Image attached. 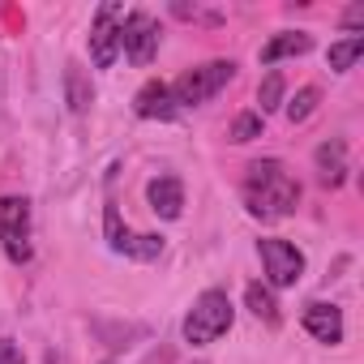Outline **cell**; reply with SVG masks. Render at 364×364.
<instances>
[{
	"mask_svg": "<svg viewBox=\"0 0 364 364\" xmlns=\"http://www.w3.org/2000/svg\"><path fill=\"white\" fill-rule=\"evenodd\" d=\"M245 202H249V215H257V219H283L300 206V185L283 171L279 159H262L249 167Z\"/></svg>",
	"mask_w": 364,
	"mask_h": 364,
	"instance_id": "6da1fadb",
	"label": "cell"
},
{
	"mask_svg": "<svg viewBox=\"0 0 364 364\" xmlns=\"http://www.w3.org/2000/svg\"><path fill=\"white\" fill-rule=\"evenodd\" d=\"M232 317H236V309H232L228 291L210 287V291H202V296L193 300V309H189V317H185V338H189L193 347H206V343H215L219 334L232 330Z\"/></svg>",
	"mask_w": 364,
	"mask_h": 364,
	"instance_id": "7a4b0ae2",
	"label": "cell"
},
{
	"mask_svg": "<svg viewBox=\"0 0 364 364\" xmlns=\"http://www.w3.org/2000/svg\"><path fill=\"white\" fill-rule=\"evenodd\" d=\"M236 77V65L232 60H210V65H198L189 73H180L176 86H171V99L176 103H185V107H198L206 99H215L228 82Z\"/></svg>",
	"mask_w": 364,
	"mask_h": 364,
	"instance_id": "3957f363",
	"label": "cell"
},
{
	"mask_svg": "<svg viewBox=\"0 0 364 364\" xmlns=\"http://www.w3.org/2000/svg\"><path fill=\"white\" fill-rule=\"evenodd\" d=\"M31 202L26 198H0V240H5L9 262H31Z\"/></svg>",
	"mask_w": 364,
	"mask_h": 364,
	"instance_id": "277c9868",
	"label": "cell"
},
{
	"mask_svg": "<svg viewBox=\"0 0 364 364\" xmlns=\"http://www.w3.org/2000/svg\"><path fill=\"white\" fill-rule=\"evenodd\" d=\"M257 253H262V266H266L270 287H296V283H300V274H304V253H300L296 245H287V240H279V236H266V240L257 245Z\"/></svg>",
	"mask_w": 364,
	"mask_h": 364,
	"instance_id": "5b68a950",
	"label": "cell"
},
{
	"mask_svg": "<svg viewBox=\"0 0 364 364\" xmlns=\"http://www.w3.org/2000/svg\"><path fill=\"white\" fill-rule=\"evenodd\" d=\"M120 48H124V56L133 65H150L154 52H159V22L150 14H141V9L129 14L124 26H120Z\"/></svg>",
	"mask_w": 364,
	"mask_h": 364,
	"instance_id": "8992f818",
	"label": "cell"
},
{
	"mask_svg": "<svg viewBox=\"0 0 364 364\" xmlns=\"http://www.w3.org/2000/svg\"><path fill=\"white\" fill-rule=\"evenodd\" d=\"M116 18H120V5H103L99 18H95V26H90V60L99 69H112V60L120 52V26H116Z\"/></svg>",
	"mask_w": 364,
	"mask_h": 364,
	"instance_id": "52a82bcc",
	"label": "cell"
},
{
	"mask_svg": "<svg viewBox=\"0 0 364 364\" xmlns=\"http://www.w3.org/2000/svg\"><path fill=\"white\" fill-rule=\"evenodd\" d=\"M304 330L317 338V343H343V313L334 309V304H321V300H313V304H304Z\"/></svg>",
	"mask_w": 364,
	"mask_h": 364,
	"instance_id": "ba28073f",
	"label": "cell"
},
{
	"mask_svg": "<svg viewBox=\"0 0 364 364\" xmlns=\"http://www.w3.org/2000/svg\"><path fill=\"white\" fill-rule=\"evenodd\" d=\"M146 198H150V210H154L159 219H180V215H185V185H180L176 176L150 180Z\"/></svg>",
	"mask_w": 364,
	"mask_h": 364,
	"instance_id": "9c48e42d",
	"label": "cell"
},
{
	"mask_svg": "<svg viewBox=\"0 0 364 364\" xmlns=\"http://www.w3.org/2000/svg\"><path fill=\"white\" fill-rule=\"evenodd\" d=\"M133 112L141 120H171L176 116V99H171V86L167 82H146L133 99Z\"/></svg>",
	"mask_w": 364,
	"mask_h": 364,
	"instance_id": "30bf717a",
	"label": "cell"
},
{
	"mask_svg": "<svg viewBox=\"0 0 364 364\" xmlns=\"http://www.w3.org/2000/svg\"><path fill=\"white\" fill-rule=\"evenodd\" d=\"M317 171H321V180H326L330 189L343 185V176H347V146L338 137H330V141L317 146Z\"/></svg>",
	"mask_w": 364,
	"mask_h": 364,
	"instance_id": "8fae6325",
	"label": "cell"
},
{
	"mask_svg": "<svg viewBox=\"0 0 364 364\" xmlns=\"http://www.w3.org/2000/svg\"><path fill=\"white\" fill-rule=\"evenodd\" d=\"M309 48H313V39H309V35H300V31L274 35V39L262 48V65H274V60H283V56H304Z\"/></svg>",
	"mask_w": 364,
	"mask_h": 364,
	"instance_id": "7c38bea8",
	"label": "cell"
},
{
	"mask_svg": "<svg viewBox=\"0 0 364 364\" xmlns=\"http://www.w3.org/2000/svg\"><path fill=\"white\" fill-rule=\"evenodd\" d=\"M65 99H69V112H77V116L95 103V90H90L82 65H65Z\"/></svg>",
	"mask_w": 364,
	"mask_h": 364,
	"instance_id": "4fadbf2b",
	"label": "cell"
},
{
	"mask_svg": "<svg viewBox=\"0 0 364 364\" xmlns=\"http://www.w3.org/2000/svg\"><path fill=\"white\" fill-rule=\"evenodd\" d=\"M360 56H364V35H351V39H343V43H330L326 65H330L334 73H347Z\"/></svg>",
	"mask_w": 364,
	"mask_h": 364,
	"instance_id": "5bb4252c",
	"label": "cell"
},
{
	"mask_svg": "<svg viewBox=\"0 0 364 364\" xmlns=\"http://www.w3.org/2000/svg\"><path fill=\"white\" fill-rule=\"evenodd\" d=\"M245 304H249V309H253V317H262L266 326H274V321H279V304H274V291H270V287L249 283V287H245Z\"/></svg>",
	"mask_w": 364,
	"mask_h": 364,
	"instance_id": "9a60e30c",
	"label": "cell"
},
{
	"mask_svg": "<svg viewBox=\"0 0 364 364\" xmlns=\"http://www.w3.org/2000/svg\"><path fill=\"white\" fill-rule=\"evenodd\" d=\"M103 232H107L112 253H133V232L120 223V210H116V206H107V210H103Z\"/></svg>",
	"mask_w": 364,
	"mask_h": 364,
	"instance_id": "2e32d148",
	"label": "cell"
},
{
	"mask_svg": "<svg viewBox=\"0 0 364 364\" xmlns=\"http://www.w3.org/2000/svg\"><path fill=\"white\" fill-rule=\"evenodd\" d=\"M317 103H321V90H317V86H304V90H296V99L287 103V120H291V124H304V120L317 112Z\"/></svg>",
	"mask_w": 364,
	"mask_h": 364,
	"instance_id": "e0dca14e",
	"label": "cell"
},
{
	"mask_svg": "<svg viewBox=\"0 0 364 364\" xmlns=\"http://www.w3.org/2000/svg\"><path fill=\"white\" fill-rule=\"evenodd\" d=\"M257 103H262V116L274 112V107H283V73H279V69H270V73L262 77V86H257Z\"/></svg>",
	"mask_w": 364,
	"mask_h": 364,
	"instance_id": "ac0fdd59",
	"label": "cell"
},
{
	"mask_svg": "<svg viewBox=\"0 0 364 364\" xmlns=\"http://www.w3.org/2000/svg\"><path fill=\"white\" fill-rule=\"evenodd\" d=\"M236 146H245V141H253V137H262V112H240L236 120H232V133H228Z\"/></svg>",
	"mask_w": 364,
	"mask_h": 364,
	"instance_id": "d6986e66",
	"label": "cell"
},
{
	"mask_svg": "<svg viewBox=\"0 0 364 364\" xmlns=\"http://www.w3.org/2000/svg\"><path fill=\"white\" fill-rule=\"evenodd\" d=\"M163 253V236H133V253L129 257H141V262H154Z\"/></svg>",
	"mask_w": 364,
	"mask_h": 364,
	"instance_id": "ffe728a7",
	"label": "cell"
},
{
	"mask_svg": "<svg viewBox=\"0 0 364 364\" xmlns=\"http://www.w3.org/2000/svg\"><path fill=\"white\" fill-rule=\"evenodd\" d=\"M0 364H22V351H18V343L0 338Z\"/></svg>",
	"mask_w": 364,
	"mask_h": 364,
	"instance_id": "44dd1931",
	"label": "cell"
},
{
	"mask_svg": "<svg viewBox=\"0 0 364 364\" xmlns=\"http://www.w3.org/2000/svg\"><path fill=\"white\" fill-rule=\"evenodd\" d=\"M343 26H347V31H360V26H364V5H351V9L343 14Z\"/></svg>",
	"mask_w": 364,
	"mask_h": 364,
	"instance_id": "7402d4cb",
	"label": "cell"
}]
</instances>
